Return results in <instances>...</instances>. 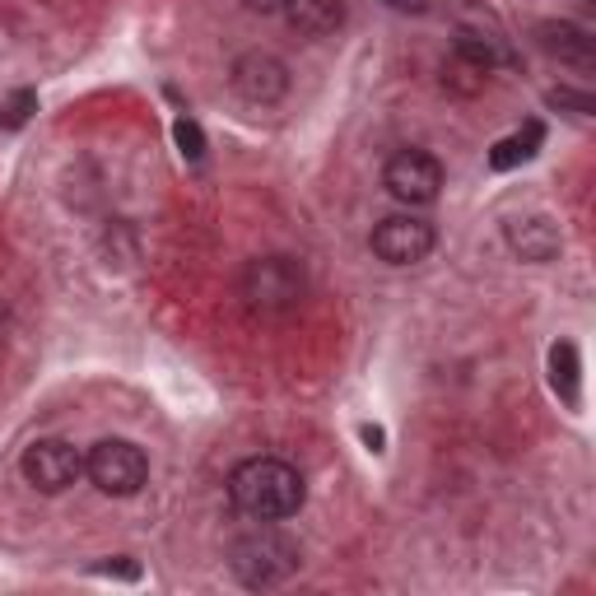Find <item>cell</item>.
Listing matches in <instances>:
<instances>
[{"instance_id": "ffe728a7", "label": "cell", "mask_w": 596, "mask_h": 596, "mask_svg": "<svg viewBox=\"0 0 596 596\" xmlns=\"http://www.w3.org/2000/svg\"><path fill=\"white\" fill-rule=\"evenodd\" d=\"M387 5H391V10H406V14H420L429 0H387Z\"/></svg>"}, {"instance_id": "d6986e66", "label": "cell", "mask_w": 596, "mask_h": 596, "mask_svg": "<svg viewBox=\"0 0 596 596\" xmlns=\"http://www.w3.org/2000/svg\"><path fill=\"white\" fill-rule=\"evenodd\" d=\"M364 443H368V452H387L383 443H387V433L377 429V424H364Z\"/></svg>"}, {"instance_id": "4fadbf2b", "label": "cell", "mask_w": 596, "mask_h": 596, "mask_svg": "<svg viewBox=\"0 0 596 596\" xmlns=\"http://www.w3.org/2000/svg\"><path fill=\"white\" fill-rule=\"evenodd\" d=\"M541 122H527L518 135H508V141H499L489 150V168L494 173H508V168H518V164H527V158L536 154V145H541Z\"/></svg>"}, {"instance_id": "6da1fadb", "label": "cell", "mask_w": 596, "mask_h": 596, "mask_svg": "<svg viewBox=\"0 0 596 596\" xmlns=\"http://www.w3.org/2000/svg\"><path fill=\"white\" fill-rule=\"evenodd\" d=\"M303 475L280 456H252L229 475V504L252 522H285L303 508Z\"/></svg>"}, {"instance_id": "3957f363", "label": "cell", "mask_w": 596, "mask_h": 596, "mask_svg": "<svg viewBox=\"0 0 596 596\" xmlns=\"http://www.w3.org/2000/svg\"><path fill=\"white\" fill-rule=\"evenodd\" d=\"M238 294L247 298V308L256 312H289L303 303L308 294V275H303V262L294 256H252L238 275Z\"/></svg>"}, {"instance_id": "5bb4252c", "label": "cell", "mask_w": 596, "mask_h": 596, "mask_svg": "<svg viewBox=\"0 0 596 596\" xmlns=\"http://www.w3.org/2000/svg\"><path fill=\"white\" fill-rule=\"evenodd\" d=\"M456 62L485 75L494 62H499V52H494V43L481 37V33H456Z\"/></svg>"}, {"instance_id": "30bf717a", "label": "cell", "mask_w": 596, "mask_h": 596, "mask_svg": "<svg viewBox=\"0 0 596 596\" xmlns=\"http://www.w3.org/2000/svg\"><path fill=\"white\" fill-rule=\"evenodd\" d=\"M536 43H541V52H550V56H560L564 66H578V70H592L596 66V43H592V33L587 29H578V24H541L536 29Z\"/></svg>"}, {"instance_id": "277c9868", "label": "cell", "mask_w": 596, "mask_h": 596, "mask_svg": "<svg viewBox=\"0 0 596 596\" xmlns=\"http://www.w3.org/2000/svg\"><path fill=\"white\" fill-rule=\"evenodd\" d=\"M85 475L93 481L98 494H108V499H131V494H141L150 481V456L131 439H103L89 448Z\"/></svg>"}, {"instance_id": "8fae6325", "label": "cell", "mask_w": 596, "mask_h": 596, "mask_svg": "<svg viewBox=\"0 0 596 596\" xmlns=\"http://www.w3.org/2000/svg\"><path fill=\"white\" fill-rule=\"evenodd\" d=\"M285 19L294 33L303 37H327L345 24V0H285Z\"/></svg>"}, {"instance_id": "44dd1931", "label": "cell", "mask_w": 596, "mask_h": 596, "mask_svg": "<svg viewBox=\"0 0 596 596\" xmlns=\"http://www.w3.org/2000/svg\"><path fill=\"white\" fill-rule=\"evenodd\" d=\"M280 5H285V0H247V10H256V14H275Z\"/></svg>"}, {"instance_id": "9a60e30c", "label": "cell", "mask_w": 596, "mask_h": 596, "mask_svg": "<svg viewBox=\"0 0 596 596\" xmlns=\"http://www.w3.org/2000/svg\"><path fill=\"white\" fill-rule=\"evenodd\" d=\"M173 141H177V154L191 158V164L206 154V131L196 126L191 117H177V122H173Z\"/></svg>"}, {"instance_id": "8992f818", "label": "cell", "mask_w": 596, "mask_h": 596, "mask_svg": "<svg viewBox=\"0 0 596 596\" xmlns=\"http://www.w3.org/2000/svg\"><path fill=\"white\" fill-rule=\"evenodd\" d=\"M383 187L410 210L415 206H433L439 201V191H443V164L433 154H424V150H401V154L387 158Z\"/></svg>"}, {"instance_id": "7a4b0ae2", "label": "cell", "mask_w": 596, "mask_h": 596, "mask_svg": "<svg viewBox=\"0 0 596 596\" xmlns=\"http://www.w3.org/2000/svg\"><path fill=\"white\" fill-rule=\"evenodd\" d=\"M298 564H303V550L275 522H256L229 545V569L243 587H280L298 573Z\"/></svg>"}, {"instance_id": "52a82bcc", "label": "cell", "mask_w": 596, "mask_h": 596, "mask_svg": "<svg viewBox=\"0 0 596 596\" xmlns=\"http://www.w3.org/2000/svg\"><path fill=\"white\" fill-rule=\"evenodd\" d=\"M229 85H233V93L243 98V103L271 108V103H280V98L289 93V66L275 52L252 47L229 66Z\"/></svg>"}, {"instance_id": "ac0fdd59", "label": "cell", "mask_w": 596, "mask_h": 596, "mask_svg": "<svg viewBox=\"0 0 596 596\" xmlns=\"http://www.w3.org/2000/svg\"><path fill=\"white\" fill-rule=\"evenodd\" d=\"M550 103H554V108H578L583 117L592 112V98H583V93H569V89H554V93H550Z\"/></svg>"}, {"instance_id": "2e32d148", "label": "cell", "mask_w": 596, "mask_h": 596, "mask_svg": "<svg viewBox=\"0 0 596 596\" xmlns=\"http://www.w3.org/2000/svg\"><path fill=\"white\" fill-rule=\"evenodd\" d=\"M33 112H37V93H33V89H19V93L10 98V103L0 108V126L14 131V126H24Z\"/></svg>"}, {"instance_id": "e0dca14e", "label": "cell", "mask_w": 596, "mask_h": 596, "mask_svg": "<svg viewBox=\"0 0 596 596\" xmlns=\"http://www.w3.org/2000/svg\"><path fill=\"white\" fill-rule=\"evenodd\" d=\"M93 573H108V578H126V583H135V578H141V564H131L126 554H117L112 564H93Z\"/></svg>"}, {"instance_id": "9c48e42d", "label": "cell", "mask_w": 596, "mask_h": 596, "mask_svg": "<svg viewBox=\"0 0 596 596\" xmlns=\"http://www.w3.org/2000/svg\"><path fill=\"white\" fill-rule=\"evenodd\" d=\"M508 247L518 252V262L541 266V262H554V256H560L564 238H560V224H554L550 214H527V220L508 224Z\"/></svg>"}, {"instance_id": "5b68a950", "label": "cell", "mask_w": 596, "mask_h": 596, "mask_svg": "<svg viewBox=\"0 0 596 596\" xmlns=\"http://www.w3.org/2000/svg\"><path fill=\"white\" fill-rule=\"evenodd\" d=\"M19 475H24L37 494H66L79 475H85V456L66 439H37L19 456Z\"/></svg>"}, {"instance_id": "ba28073f", "label": "cell", "mask_w": 596, "mask_h": 596, "mask_svg": "<svg viewBox=\"0 0 596 596\" xmlns=\"http://www.w3.org/2000/svg\"><path fill=\"white\" fill-rule=\"evenodd\" d=\"M433 224L429 220H415V214H387L383 224L373 229V252L383 256L387 266H415L433 252Z\"/></svg>"}, {"instance_id": "7c38bea8", "label": "cell", "mask_w": 596, "mask_h": 596, "mask_svg": "<svg viewBox=\"0 0 596 596\" xmlns=\"http://www.w3.org/2000/svg\"><path fill=\"white\" fill-rule=\"evenodd\" d=\"M550 387L564 406H578L583 401V364H578V345L560 341L550 345Z\"/></svg>"}]
</instances>
